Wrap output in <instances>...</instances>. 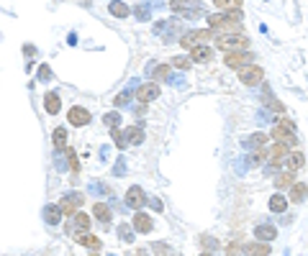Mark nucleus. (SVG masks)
<instances>
[{
    "mask_svg": "<svg viewBox=\"0 0 308 256\" xmlns=\"http://www.w3.org/2000/svg\"><path fill=\"white\" fill-rule=\"evenodd\" d=\"M146 205H149L154 212H162V210H165V205H162V200H160V197H149V200H146Z\"/></svg>",
    "mask_w": 308,
    "mask_h": 256,
    "instance_id": "37",
    "label": "nucleus"
},
{
    "mask_svg": "<svg viewBox=\"0 0 308 256\" xmlns=\"http://www.w3.org/2000/svg\"><path fill=\"white\" fill-rule=\"evenodd\" d=\"M254 236H257V241L270 243V241H275V238H278V228H275V226H270V223H264V226H257Z\"/></svg>",
    "mask_w": 308,
    "mask_h": 256,
    "instance_id": "20",
    "label": "nucleus"
},
{
    "mask_svg": "<svg viewBox=\"0 0 308 256\" xmlns=\"http://www.w3.org/2000/svg\"><path fill=\"white\" fill-rule=\"evenodd\" d=\"M270 253H273V246L264 241H252L244 246V256H270Z\"/></svg>",
    "mask_w": 308,
    "mask_h": 256,
    "instance_id": "18",
    "label": "nucleus"
},
{
    "mask_svg": "<svg viewBox=\"0 0 308 256\" xmlns=\"http://www.w3.org/2000/svg\"><path fill=\"white\" fill-rule=\"evenodd\" d=\"M160 93H162V88L157 82H144V84H139L136 88V100L141 103V105H146V103H154L160 98Z\"/></svg>",
    "mask_w": 308,
    "mask_h": 256,
    "instance_id": "12",
    "label": "nucleus"
},
{
    "mask_svg": "<svg viewBox=\"0 0 308 256\" xmlns=\"http://www.w3.org/2000/svg\"><path fill=\"white\" fill-rule=\"evenodd\" d=\"M288 154H290V149H288L285 144L275 141L273 146H270V154H267V166H270V169H280V166L285 164Z\"/></svg>",
    "mask_w": 308,
    "mask_h": 256,
    "instance_id": "10",
    "label": "nucleus"
},
{
    "mask_svg": "<svg viewBox=\"0 0 308 256\" xmlns=\"http://www.w3.org/2000/svg\"><path fill=\"white\" fill-rule=\"evenodd\" d=\"M44 221H47L49 226H57V223L62 221V207H59V205H52V202H49V205L44 207Z\"/></svg>",
    "mask_w": 308,
    "mask_h": 256,
    "instance_id": "27",
    "label": "nucleus"
},
{
    "mask_svg": "<svg viewBox=\"0 0 308 256\" xmlns=\"http://www.w3.org/2000/svg\"><path fill=\"white\" fill-rule=\"evenodd\" d=\"M131 223H134V231L141 233V236H146V233L154 231V221H151L149 212H144V210H134V221Z\"/></svg>",
    "mask_w": 308,
    "mask_h": 256,
    "instance_id": "14",
    "label": "nucleus"
},
{
    "mask_svg": "<svg viewBox=\"0 0 308 256\" xmlns=\"http://www.w3.org/2000/svg\"><path fill=\"white\" fill-rule=\"evenodd\" d=\"M67 120H69L72 128H85V125L93 123V113L88 108H83V105H72L67 110Z\"/></svg>",
    "mask_w": 308,
    "mask_h": 256,
    "instance_id": "8",
    "label": "nucleus"
},
{
    "mask_svg": "<svg viewBox=\"0 0 308 256\" xmlns=\"http://www.w3.org/2000/svg\"><path fill=\"white\" fill-rule=\"evenodd\" d=\"M303 164H305V156H303V151H298V149H293L290 154H288V159H285V164H283V169L285 172H298V169H303Z\"/></svg>",
    "mask_w": 308,
    "mask_h": 256,
    "instance_id": "16",
    "label": "nucleus"
},
{
    "mask_svg": "<svg viewBox=\"0 0 308 256\" xmlns=\"http://www.w3.org/2000/svg\"><path fill=\"white\" fill-rule=\"evenodd\" d=\"M110 139L115 141V146H119V149H126V146H129L126 134H124V131H119V128H110Z\"/></svg>",
    "mask_w": 308,
    "mask_h": 256,
    "instance_id": "34",
    "label": "nucleus"
},
{
    "mask_svg": "<svg viewBox=\"0 0 308 256\" xmlns=\"http://www.w3.org/2000/svg\"><path fill=\"white\" fill-rule=\"evenodd\" d=\"M190 59L196 62V64H208V62L213 59V47L201 44V47H196V49H190Z\"/></svg>",
    "mask_w": 308,
    "mask_h": 256,
    "instance_id": "15",
    "label": "nucleus"
},
{
    "mask_svg": "<svg viewBox=\"0 0 308 256\" xmlns=\"http://www.w3.org/2000/svg\"><path fill=\"white\" fill-rule=\"evenodd\" d=\"M264 141H267L264 134H252L249 139H244V149H252V151H254V149H259V146H267Z\"/></svg>",
    "mask_w": 308,
    "mask_h": 256,
    "instance_id": "30",
    "label": "nucleus"
},
{
    "mask_svg": "<svg viewBox=\"0 0 308 256\" xmlns=\"http://www.w3.org/2000/svg\"><path fill=\"white\" fill-rule=\"evenodd\" d=\"M77 243L90 248V251H100L103 248V241L98 236H93V233H80V236H77Z\"/></svg>",
    "mask_w": 308,
    "mask_h": 256,
    "instance_id": "22",
    "label": "nucleus"
},
{
    "mask_svg": "<svg viewBox=\"0 0 308 256\" xmlns=\"http://www.w3.org/2000/svg\"><path fill=\"white\" fill-rule=\"evenodd\" d=\"M93 218L100 223H110L113 221V207L108 202H93Z\"/></svg>",
    "mask_w": 308,
    "mask_h": 256,
    "instance_id": "17",
    "label": "nucleus"
},
{
    "mask_svg": "<svg viewBox=\"0 0 308 256\" xmlns=\"http://www.w3.org/2000/svg\"><path fill=\"white\" fill-rule=\"evenodd\" d=\"M90 256H100V253H98V251H90Z\"/></svg>",
    "mask_w": 308,
    "mask_h": 256,
    "instance_id": "45",
    "label": "nucleus"
},
{
    "mask_svg": "<svg viewBox=\"0 0 308 256\" xmlns=\"http://www.w3.org/2000/svg\"><path fill=\"white\" fill-rule=\"evenodd\" d=\"M146 192L139 187V185H134V187H129L126 190V195H124V202H126V207L129 210H141L144 205H146Z\"/></svg>",
    "mask_w": 308,
    "mask_h": 256,
    "instance_id": "13",
    "label": "nucleus"
},
{
    "mask_svg": "<svg viewBox=\"0 0 308 256\" xmlns=\"http://www.w3.org/2000/svg\"><path fill=\"white\" fill-rule=\"evenodd\" d=\"M192 64H196V62L190 59V54H185V57H172V59H170V67H175V69H182V72H187Z\"/></svg>",
    "mask_w": 308,
    "mask_h": 256,
    "instance_id": "28",
    "label": "nucleus"
},
{
    "mask_svg": "<svg viewBox=\"0 0 308 256\" xmlns=\"http://www.w3.org/2000/svg\"><path fill=\"white\" fill-rule=\"evenodd\" d=\"M295 185V175L293 172H285V169H283V172L275 177V190L280 192V190H290Z\"/></svg>",
    "mask_w": 308,
    "mask_h": 256,
    "instance_id": "26",
    "label": "nucleus"
},
{
    "mask_svg": "<svg viewBox=\"0 0 308 256\" xmlns=\"http://www.w3.org/2000/svg\"><path fill=\"white\" fill-rule=\"evenodd\" d=\"M288 202H290V200H288L285 195L275 192L273 197H270V202H267V205H270V210H273L275 216H280V212H285V210H288Z\"/></svg>",
    "mask_w": 308,
    "mask_h": 256,
    "instance_id": "23",
    "label": "nucleus"
},
{
    "mask_svg": "<svg viewBox=\"0 0 308 256\" xmlns=\"http://www.w3.org/2000/svg\"><path fill=\"white\" fill-rule=\"evenodd\" d=\"M124 134H126V141H129V146H139V144H144V139H146V136H144V128H141L139 123L129 125Z\"/></svg>",
    "mask_w": 308,
    "mask_h": 256,
    "instance_id": "19",
    "label": "nucleus"
},
{
    "mask_svg": "<svg viewBox=\"0 0 308 256\" xmlns=\"http://www.w3.org/2000/svg\"><path fill=\"white\" fill-rule=\"evenodd\" d=\"M170 11L175 13V16H182V18H201V16H206V11H203V3L201 0H170Z\"/></svg>",
    "mask_w": 308,
    "mask_h": 256,
    "instance_id": "3",
    "label": "nucleus"
},
{
    "mask_svg": "<svg viewBox=\"0 0 308 256\" xmlns=\"http://www.w3.org/2000/svg\"><path fill=\"white\" fill-rule=\"evenodd\" d=\"M211 36H216L211 28H201V31H185V33L180 36V47H185V49L190 52V49H196V47L206 44V41H208Z\"/></svg>",
    "mask_w": 308,
    "mask_h": 256,
    "instance_id": "5",
    "label": "nucleus"
},
{
    "mask_svg": "<svg viewBox=\"0 0 308 256\" xmlns=\"http://www.w3.org/2000/svg\"><path fill=\"white\" fill-rule=\"evenodd\" d=\"M67 159H69V166H72V172L77 175V172H80V161H77V156H74V151H72V149H67Z\"/></svg>",
    "mask_w": 308,
    "mask_h": 256,
    "instance_id": "36",
    "label": "nucleus"
},
{
    "mask_svg": "<svg viewBox=\"0 0 308 256\" xmlns=\"http://www.w3.org/2000/svg\"><path fill=\"white\" fill-rule=\"evenodd\" d=\"M83 202H85V195H83V192H72V195H64L57 205L62 207V216L72 218V216H77V210H80Z\"/></svg>",
    "mask_w": 308,
    "mask_h": 256,
    "instance_id": "9",
    "label": "nucleus"
},
{
    "mask_svg": "<svg viewBox=\"0 0 308 256\" xmlns=\"http://www.w3.org/2000/svg\"><path fill=\"white\" fill-rule=\"evenodd\" d=\"M44 110H47L49 115H57V113L62 110V100H59L57 93H47V95H44Z\"/></svg>",
    "mask_w": 308,
    "mask_h": 256,
    "instance_id": "24",
    "label": "nucleus"
},
{
    "mask_svg": "<svg viewBox=\"0 0 308 256\" xmlns=\"http://www.w3.org/2000/svg\"><path fill=\"white\" fill-rule=\"evenodd\" d=\"M198 256H213V251H203V253H198Z\"/></svg>",
    "mask_w": 308,
    "mask_h": 256,
    "instance_id": "44",
    "label": "nucleus"
},
{
    "mask_svg": "<svg viewBox=\"0 0 308 256\" xmlns=\"http://www.w3.org/2000/svg\"><path fill=\"white\" fill-rule=\"evenodd\" d=\"M119 236H121L126 243H131V241H134V236H131V228H129V226H121V228H119Z\"/></svg>",
    "mask_w": 308,
    "mask_h": 256,
    "instance_id": "40",
    "label": "nucleus"
},
{
    "mask_svg": "<svg viewBox=\"0 0 308 256\" xmlns=\"http://www.w3.org/2000/svg\"><path fill=\"white\" fill-rule=\"evenodd\" d=\"M103 123H105L108 128H121V113H119V110L105 113V115H103Z\"/></svg>",
    "mask_w": 308,
    "mask_h": 256,
    "instance_id": "33",
    "label": "nucleus"
},
{
    "mask_svg": "<svg viewBox=\"0 0 308 256\" xmlns=\"http://www.w3.org/2000/svg\"><path fill=\"white\" fill-rule=\"evenodd\" d=\"M226 256H244V246H239V243H228V246H226Z\"/></svg>",
    "mask_w": 308,
    "mask_h": 256,
    "instance_id": "35",
    "label": "nucleus"
},
{
    "mask_svg": "<svg viewBox=\"0 0 308 256\" xmlns=\"http://www.w3.org/2000/svg\"><path fill=\"white\" fill-rule=\"evenodd\" d=\"M136 16H139L141 21H146V18H149V8H146V6H139V8H136Z\"/></svg>",
    "mask_w": 308,
    "mask_h": 256,
    "instance_id": "42",
    "label": "nucleus"
},
{
    "mask_svg": "<svg viewBox=\"0 0 308 256\" xmlns=\"http://www.w3.org/2000/svg\"><path fill=\"white\" fill-rule=\"evenodd\" d=\"M151 251L157 253V256H170V246H167V243H154Z\"/></svg>",
    "mask_w": 308,
    "mask_h": 256,
    "instance_id": "38",
    "label": "nucleus"
},
{
    "mask_svg": "<svg viewBox=\"0 0 308 256\" xmlns=\"http://www.w3.org/2000/svg\"><path fill=\"white\" fill-rule=\"evenodd\" d=\"M216 49H221V52H247L249 38L244 33H223V36H216Z\"/></svg>",
    "mask_w": 308,
    "mask_h": 256,
    "instance_id": "4",
    "label": "nucleus"
},
{
    "mask_svg": "<svg viewBox=\"0 0 308 256\" xmlns=\"http://www.w3.org/2000/svg\"><path fill=\"white\" fill-rule=\"evenodd\" d=\"M270 136H273V141H280L285 144L290 151L298 149V136H295V123L283 118L280 123H275V128H270Z\"/></svg>",
    "mask_w": 308,
    "mask_h": 256,
    "instance_id": "2",
    "label": "nucleus"
},
{
    "mask_svg": "<svg viewBox=\"0 0 308 256\" xmlns=\"http://www.w3.org/2000/svg\"><path fill=\"white\" fill-rule=\"evenodd\" d=\"M211 31L216 36H223V33H244L239 21H242V8L239 11H228V13H213V16H206Z\"/></svg>",
    "mask_w": 308,
    "mask_h": 256,
    "instance_id": "1",
    "label": "nucleus"
},
{
    "mask_svg": "<svg viewBox=\"0 0 308 256\" xmlns=\"http://www.w3.org/2000/svg\"><path fill=\"white\" fill-rule=\"evenodd\" d=\"M129 98H131V90H126L124 95H119V98H115V103H113V105H115V108H119V105H124V103H129Z\"/></svg>",
    "mask_w": 308,
    "mask_h": 256,
    "instance_id": "41",
    "label": "nucleus"
},
{
    "mask_svg": "<svg viewBox=\"0 0 308 256\" xmlns=\"http://www.w3.org/2000/svg\"><path fill=\"white\" fill-rule=\"evenodd\" d=\"M305 197H308V185H303V182H295V185L288 190V200H290V202H295V205H298V202H303Z\"/></svg>",
    "mask_w": 308,
    "mask_h": 256,
    "instance_id": "21",
    "label": "nucleus"
},
{
    "mask_svg": "<svg viewBox=\"0 0 308 256\" xmlns=\"http://www.w3.org/2000/svg\"><path fill=\"white\" fill-rule=\"evenodd\" d=\"M237 77H239L242 84H247V88H257V84L262 82V77H264V72H262V67H257V62H252V64L242 67L237 72Z\"/></svg>",
    "mask_w": 308,
    "mask_h": 256,
    "instance_id": "6",
    "label": "nucleus"
},
{
    "mask_svg": "<svg viewBox=\"0 0 308 256\" xmlns=\"http://www.w3.org/2000/svg\"><path fill=\"white\" fill-rule=\"evenodd\" d=\"M23 54H28V57H33V54H36V49H33L31 44H26V47H23Z\"/></svg>",
    "mask_w": 308,
    "mask_h": 256,
    "instance_id": "43",
    "label": "nucleus"
},
{
    "mask_svg": "<svg viewBox=\"0 0 308 256\" xmlns=\"http://www.w3.org/2000/svg\"><path fill=\"white\" fill-rule=\"evenodd\" d=\"M213 6L221 8L223 13H228V11H239L242 8V0H213Z\"/></svg>",
    "mask_w": 308,
    "mask_h": 256,
    "instance_id": "31",
    "label": "nucleus"
},
{
    "mask_svg": "<svg viewBox=\"0 0 308 256\" xmlns=\"http://www.w3.org/2000/svg\"><path fill=\"white\" fill-rule=\"evenodd\" d=\"M64 231H67L69 236L88 233V231H90V216H88L85 210H77V216H72V218H69V223L64 226Z\"/></svg>",
    "mask_w": 308,
    "mask_h": 256,
    "instance_id": "7",
    "label": "nucleus"
},
{
    "mask_svg": "<svg viewBox=\"0 0 308 256\" xmlns=\"http://www.w3.org/2000/svg\"><path fill=\"white\" fill-rule=\"evenodd\" d=\"M108 11H110L113 18H129L131 16V8L124 3V0H113V3L108 6Z\"/></svg>",
    "mask_w": 308,
    "mask_h": 256,
    "instance_id": "25",
    "label": "nucleus"
},
{
    "mask_svg": "<svg viewBox=\"0 0 308 256\" xmlns=\"http://www.w3.org/2000/svg\"><path fill=\"white\" fill-rule=\"evenodd\" d=\"M52 141H54V149H67V128H54Z\"/></svg>",
    "mask_w": 308,
    "mask_h": 256,
    "instance_id": "32",
    "label": "nucleus"
},
{
    "mask_svg": "<svg viewBox=\"0 0 308 256\" xmlns=\"http://www.w3.org/2000/svg\"><path fill=\"white\" fill-rule=\"evenodd\" d=\"M146 72L157 79H165V77H170V64H149Z\"/></svg>",
    "mask_w": 308,
    "mask_h": 256,
    "instance_id": "29",
    "label": "nucleus"
},
{
    "mask_svg": "<svg viewBox=\"0 0 308 256\" xmlns=\"http://www.w3.org/2000/svg\"><path fill=\"white\" fill-rule=\"evenodd\" d=\"M38 79H42V82H49V79H52V69H49L47 64L38 67Z\"/></svg>",
    "mask_w": 308,
    "mask_h": 256,
    "instance_id": "39",
    "label": "nucleus"
},
{
    "mask_svg": "<svg viewBox=\"0 0 308 256\" xmlns=\"http://www.w3.org/2000/svg\"><path fill=\"white\" fill-rule=\"evenodd\" d=\"M254 62V54L247 49V52H226V57H223V64L226 67H231V69H242V67H247V64H252Z\"/></svg>",
    "mask_w": 308,
    "mask_h": 256,
    "instance_id": "11",
    "label": "nucleus"
}]
</instances>
